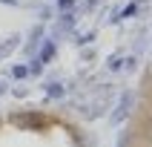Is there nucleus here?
Returning <instances> with one entry per match:
<instances>
[{
  "mask_svg": "<svg viewBox=\"0 0 152 147\" xmlns=\"http://www.w3.org/2000/svg\"><path fill=\"white\" fill-rule=\"evenodd\" d=\"M9 121L15 124V127H20V130H43L49 121H46V115L43 112H37V110H23V112H12L9 115Z\"/></svg>",
  "mask_w": 152,
  "mask_h": 147,
  "instance_id": "nucleus-1",
  "label": "nucleus"
},
{
  "mask_svg": "<svg viewBox=\"0 0 152 147\" xmlns=\"http://www.w3.org/2000/svg\"><path fill=\"white\" fill-rule=\"evenodd\" d=\"M52 55H55V43H52V41H46V43H43V52L37 55V61H34L32 66H29V72H40V69H43V64H49V61H52Z\"/></svg>",
  "mask_w": 152,
  "mask_h": 147,
  "instance_id": "nucleus-2",
  "label": "nucleus"
},
{
  "mask_svg": "<svg viewBox=\"0 0 152 147\" xmlns=\"http://www.w3.org/2000/svg\"><path fill=\"white\" fill-rule=\"evenodd\" d=\"M129 104H132V95H124V98H121V104H118V112L112 115V121H115V124H121V121L129 115Z\"/></svg>",
  "mask_w": 152,
  "mask_h": 147,
  "instance_id": "nucleus-3",
  "label": "nucleus"
},
{
  "mask_svg": "<svg viewBox=\"0 0 152 147\" xmlns=\"http://www.w3.org/2000/svg\"><path fill=\"white\" fill-rule=\"evenodd\" d=\"M46 95H49V98H63V95H66V86L63 84H49L46 86Z\"/></svg>",
  "mask_w": 152,
  "mask_h": 147,
  "instance_id": "nucleus-4",
  "label": "nucleus"
},
{
  "mask_svg": "<svg viewBox=\"0 0 152 147\" xmlns=\"http://www.w3.org/2000/svg\"><path fill=\"white\" fill-rule=\"evenodd\" d=\"M135 12H138V3H129V6H124V9H121V15L115 17V20H124V17H135Z\"/></svg>",
  "mask_w": 152,
  "mask_h": 147,
  "instance_id": "nucleus-5",
  "label": "nucleus"
},
{
  "mask_svg": "<svg viewBox=\"0 0 152 147\" xmlns=\"http://www.w3.org/2000/svg\"><path fill=\"white\" fill-rule=\"evenodd\" d=\"M15 46H17V38H9L6 43H0V58H3V55H9V52L15 49Z\"/></svg>",
  "mask_w": 152,
  "mask_h": 147,
  "instance_id": "nucleus-6",
  "label": "nucleus"
},
{
  "mask_svg": "<svg viewBox=\"0 0 152 147\" xmlns=\"http://www.w3.org/2000/svg\"><path fill=\"white\" fill-rule=\"evenodd\" d=\"M12 75L15 78H26L29 75V66H12Z\"/></svg>",
  "mask_w": 152,
  "mask_h": 147,
  "instance_id": "nucleus-7",
  "label": "nucleus"
},
{
  "mask_svg": "<svg viewBox=\"0 0 152 147\" xmlns=\"http://www.w3.org/2000/svg\"><path fill=\"white\" fill-rule=\"evenodd\" d=\"M72 23H75V17H72V15H63V20H60V29H72Z\"/></svg>",
  "mask_w": 152,
  "mask_h": 147,
  "instance_id": "nucleus-8",
  "label": "nucleus"
},
{
  "mask_svg": "<svg viewBox=\"0 0 152 147\" xmlns=\"http://www.w3.org/2000/svg\"><path fill=\"white\" fill-rule=\"evenodd\" d=\"M121 66H124V61H121V58H112L109 61V69H121Z\"/></svg>",
  "mask_w": 152,
  "mask_h": 147,
  "instance_id": "nucleus-9",
  "label": "nucleus"
},
{
  "mask_svg": "<svg viewBox=\"0 0 152 147\" xmlns=\"http://www.w3.org/2000/svg\"><path fill=\"white\" fill-rule=\"evenodd\" d=\"M72 3H75V0H58V6H60V9H72Z\"/></svg>",
  "mask_w": 152,
  "mask_h": 147,
  "instance_id": "nucleus-10",
  "label": "nucleus"
}]
</instances>
